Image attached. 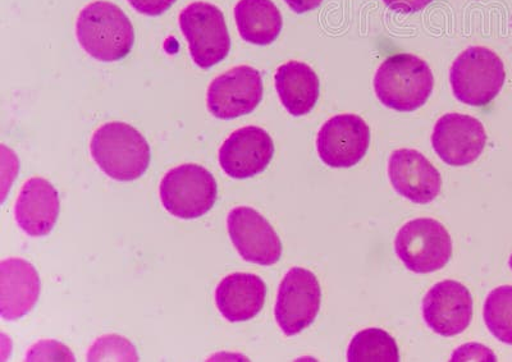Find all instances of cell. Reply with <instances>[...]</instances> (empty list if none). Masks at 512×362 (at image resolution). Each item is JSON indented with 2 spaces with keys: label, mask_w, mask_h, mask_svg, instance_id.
I'll return each instance as SVG.
<instances>
[{
  "label": "cell",
  "mask_w": 512,
  "mask_h": 362,
  "mask_svg": "<svg viewBox=\"0 0 512 362\" xmlns=\"http://www.w3.org/2000/svg\"><path fill=\"white\" fill-rule=\"evenodd\" d=\"M81 48L100 62H117L130 54L135 31L130 18L116 4L93 2L82 8L76 22Z\"/></svg>",
  "instance_id": "obj_1"
},
{
  "label": "cell",
  "mask_w": 512,
  "mask_h": 362,
  "mask_svg": "<svg viewBox=\"0 0 512 362\" xmlns=\"http://www.w3.org/2000/svg\"><path fill=\"white\" fill-rule=\"evenodd\" d=\"M91 157L112 180H139L148 171L150 148L136 128L122 122H109L94 132L90 142Z\"/></svg>",
  "instance_id": "obj_2"
},
{
  "label": "cell",
  "mask_w": 512,
  "mask_h": 362,
  "mask_svg": "<svg viewBox=\"0 0 512 362\" xmlns=\"http://www.w3.org/2000/svg\"><path fill=\"white\" fill-rule=\"evenodd\" d=\"M434 77L427 62L413 54H396L379 66L374 90L384 107L414 112L428 102Z\"/></svg>",
  "instance_id": "obj_3"
},
{
  "label": "cell",
  "mask_w": 512,
  "mask_h": 362,
  "mask_svg": "<svg viewBox=\"0 0 512 362\" xmlns=\"http://www.w3.org/2000/svg\"><path fill=\"white\" fill-rule=\"evenodd\" d=\"M506 80L504 62L493 50L470 47L452 64L450 82L455 98L472 107H486Z\"/></svg>",
  "instance_id": "obj_4"
},
{
  "label": "cell",
  "mask_w": 512,
  "mask_h": 362,
  "mask_svg": "<svg viewBox=\"0 0 512 362\" xmlns=\"http://www.w3.org/2000/svg\"><path fill=\"white\" fill-rule=\"evenodd\" d=\"M218 187L213 174L198 164H182L171 169L160 182L164 209L173 217H203L217 201Z\"/></svg>",
  "instance_id": "obj_5"
},
{
  "label": "cell",
  "mask_w": 512,
  "mask_h": 362,
  "mask_svg": "<svg viewBox=\"0 0 512 362\" xmlns=\"http://www.w3.org/2000/svg\"><path fill=\"white\" fill-rule=\"evenodd\" d=\"M180 27L192 61L207 70L228 56L231 38L221 9L213 4L195 2L180 13Z\"/></svg>",
  "instance_id": "obj_6"
},
{
  "label": "cell",
  "mask_w": 512,
  "mask_h": 362,
  "mask_svg": "<svg viewBox=\"0 0 512 362\" xmlns=\"http://www.w3.org/2000/svg\"><path fill=\"white\" fill-rule=\"evenodd\" d=\"M395 250L411 272L433 273L445 268L451 259V236L436 219H414L397 233Z\"/></svg>",
  "instance_id": "obj_7"
},
{
  "label": "cell",
  "mask_w": 512,
  "mask_h": 362,
  "mask_svg": "<svg viewBox=\"0 0 512 362\" xmlns=\"http://www.w3.org/2000/svg\"><path fill=\"white\" fill-rule=\"evenodd\" d=\"M322 290L315 274L304 268H292L278 290L274 316L286 336H296L317 319Z\"/></svg>",
  "instance_id": "obj_8"
},
{
  "label": "cell",
  "mask_w": 512,
  "mask_h": 362,
  "mask_svg": "<svg viewBox=\"0 0 512 362\" xmlns=\"http://www.w3.org/2000/svg\"><path fill=\"white\" fill-rule=\"evenodd\" d=\"M263 99V80L249 66L233 67L209 85L207 105L218 119H235L254 112Z\"/></svg>",
  "instance_id": "obj_9"
},
{
  "label": "cell",
  "mask_w": 512,
  "mask_h": 362,
  "mask_svg": "<svg viewBox=\"0 0 512 362\" xmlns=\"http://www.w3.org/2000/svg\"><path fill=\"white\" fill-rule=\"evenodd\" d=\"M369 145V126L356 114H340L329 119L317 137L319 158L331 168L356 166L367 154Z\"/></svg>",
  "instance_id": "obj_10"
},
{
  "label": "cell",
  "mask_w": 512,
  "mask_h": 362,
  "mask_svg": "<svg viewBox=\"0 0 512 362\" xmlns=\"http://www.w3.org/2000/svg\"><path fill=\"white\" fill-rule=\"evenodd\" d=\"M486 144V130L477 118L448 113L434 126L433 149L448 166L464 167L474 163Z\"/></svg>",
  "instance_id": "obj_11"
},
{
  "label": "cell",
  "mask_w": 512,
  "mask_h": 362,
  "mask_svg": "<svg viewBox=\"0 0 512 362\" xmlns=\"http://www.w3.org/2000/svg\"><path fill=\"white\" fill-rule=\"evenodd\" d=\"M228 233L239 254L249 263L273 265L280 261L282 244L271 223L249 206L231 210L227 218Z\"/></svg>",
  "instance_id": "obj_12"
},
{
  "label": "cell",
  "mask_w": 512,
  "mask_h": 362,
  "mask_svg": "<svg viewBox=\"0 0 512 362\" xmlns=\"http://www.w3.org/2000/svg\"><path fill=\"white\" fill-rule=\"evenodd\" d=\"M423 318L434 333L454 337L468 329L473 319V297L459 282L443 281L423 300Z\"/></svg>",
  "instance_id": "obj_13"
},
{
  "label": "cell",
  "mask_w": 512,
  "mask_h": 362,
  "mask_svg": "<svg viewBox=\"0 0 512 362\" xmlns=\"http://www.w3.org/2000/svg\"><path fill=\"white\" fill-rule=\"evenodd\" d=\"M274 155L272 137L263 128L249 126L233 132L219 149V164L223 172L246 180L267 169Z\"/></svg>",
  "instance_id": "obj_14"
},
{
  "label": "cell",
  "mask_w": 512,
  "mask_h": 362,
  "mask_svg": "<svg viewBox=\"0 0 512 362\" xmlns=\"http://www.w3.org/2000/svg\"><path fill=\"white\" fill-rule=\"evenodd\" d=\"M388 177L397 194L415 204L432 203L441 192L440 172L418 150L393 151L388 160Z\"/></svg>",
  "instance_id": "obj_15"
},
{
  "label": "cell",
  "mask_w": 512,
  "mask_h": 362,
  "mask_svg": "<svg viewBox=\"0 0 512 362\" xmlns=\"http://www.w3.org/2000/svg\"><path fill=\"white\" fill-rule=\"evenodd\" d=\"M59 209L61 203L52 183L35 177L22 187L16 201L15 217L26 235L44 237L56 226Z\"/></svg>",
  "instance_id": "obj_16"
},
{
  "label": "cell",
  "mask_w": 512,
  "mask_h": 362,
  "mask_svg": "<svg viewBox=\"0 0 512 362\" xmlns=\"http://www.w3.org/2000/svg\"><path fill=\"white\" fill-rule=\"evenodd\" d=\"M40 295V278L29 261L6 259L0 263V315L18 320L30 313Z\"/></svg>",
  "instance_id": "obj_17"
},
{
  "label": "cell",
  "mask_w": 512,
  "mask_h": 362,
  "mask_svg": "<svg viewBox=\"0 0 512 362\" xmlns=\"http://www.w3.org/2000/svg\"><path fill=\"white\" fill-rule=\"evenodd\" d=\"M267 286L250 273H233L223 278L216 290L219 313L231 323L248 322L262 311Z\"/></svg>",
  "instance_id": "obj_18"
},
{
  "label": "cell",
  "mask_w": 512,
  "mask_h": 362,
  "mask_svg": "<svg viewBox=\"0 0 512 362\" xmlns=\"http://www.w3.org/2000/svg\"><path fill=\"white\" fill-rule=\"evenodd\" d=\"M276 89L286 111L294 117L313 111L320 94L317 73L308 64L290 61L282 64L274 76Z\"/></svg>",
  "instance_id": "obj_19"
},
{
  "label": "cell",
  "mask_w": 512,
  "mask_h": 362,
  "mask_svg": "<svg viewBox=\"0 0 512 362\" xmlns=\"http://www.w3.org/2000/svg\"><path fill=\"white\" fill-rule=\"evenodd\" d=\"M240 36L246 43L269 45L282 30V16L272 0H240L235 8Z\"/></svg>",
  "instance_id": "obj_20"
},
{
  "label": "cell",
  "mask_w": 512,
  "mask_h": 362,
  "mask_svg": "<svg viewBox=\"0 0 512 362\" xmlns=\"http://www.w3.org/2000/svg\"><path fill=\"white\" fill-rule=\"evenodd\" d=\"M347 361L397 362L400 361L399 347L395 339L383 329H364L351 339Z\"/></svg>",
  "instance_id": "obj_21"
},
{
  "label": "cell",
  "mask_w": 512,
  "mask_h": 362,
  "mask_svg": "<svg viewBox=\"0 0 512 362\" xmlns=\"http://www.w3.org/2000/svg\"><path fill=\"white\" fill-rule=\"evenodd\" d=\"M483 316L492 336L512 346V286L497 287L489 293Z\"/></svg>",
  "instance_id": "obj_22"
},
{
  "label": "cell",
  "mask_w": 512,
  "mask_h": 362,
  "mask_svg": "<svg viewBox=\"0 0 512 362\" xmlns=\"http://www.w3.org/2000/svg\"><path fill=\"white\" fill-rule=\"evenodd\" d=\"M89 361H137L135 347L120 336H105L99 338L94 346H91Z\"/></svg>",
  "instance_id": "obj_23"
},
{
  "label": "cell",
  "mask_w": 512,
  "mask_h": 362,
  "mask_svg": "<svg viewBox=\"0 0 512 362\" xmlns=\"http://www.w3.org/2000/svg\"><path fill=\"white\" fill-rule=\"evenodd\" d=\"M49 350L50 341L39 342L38 345L30 348L27 361H75V357L61 343L54 342L52 351Z\"/></svg>",
  "instance_id": "obj_24"
},
{
  "label": "cell",
  "mask_w": 512,
  "mask_h": 362,
  "mask_svg": "<svg viewBox=\"0 0 512 362\" xmlns=\"http://www.w3.org/2000/svg\"><path fill=\"white\" fill-rule=\"evenodd\" d=\"M128 3L141 15L155 17L167 12L176 0H128Z\"/></svg>",
  "instance_id": "obj_25"
},
{
  "label": "cell",
  "mask_w": 512,
  "mask_h": 362,
  "mask_svg": "<svg viewBox=\"0 0 512 362\" xmlns=\"http://www.w3.org/2000/svg\"><path fill=\"white\" fill-rule=\"evenodd\" d=\"M393 11L400 13H416L429 6L433 0H383Z\"/></svg>",
  "instance_id": "obj_26"
},
{
  "label": "cell",
  "mask_w": 512,
  "mask_h": 362,
  "mask_svg": "<svg viewBox=\"0 0 512 362\" xmlns=\"http://www.w3.org/2000/svg\"><path fill=\"white\" fill-rule=\"evenodd\" d=\"M288 7L292 9L297 15L313 11L322 4L323 0H285Z\"/></svg>",
  "instance_id": "obj_27"
},
{
  "label": "cell",
  "mask_w": 512,
  "mask_h": 362,
  "mask_svg": "<svg viewBox=\"0 0 512 362\" xmlns=\"http://www.w3.org/2000/svg\"><path fill=\"white\" fill-rule=\"evenodd\" d=\"M509 264H510V268L512 270V254H511V258H510Z\"/></svg>",
  "instance_id": "obj_28"
}]
</instances>
